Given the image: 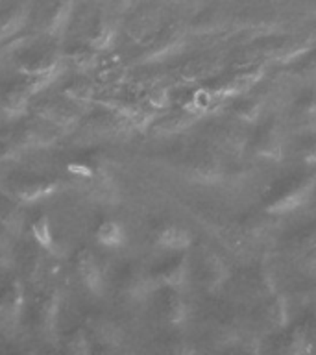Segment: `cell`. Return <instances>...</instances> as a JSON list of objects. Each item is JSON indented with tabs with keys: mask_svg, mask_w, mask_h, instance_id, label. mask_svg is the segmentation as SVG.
I'll return each instance as SVG.
<instances>
[{
	"mask_svg": "<svg viewBox=\"0 0 316 355\" xmlns=\"http://www.w3.org/2000/svg\"><path fill=\"white\" fill-rule=\"evenodd\" d=\"M76 0H52L43 21V33L49 37H63L71 26Z\"/></svg>",
	"mask_w": 316,
	"mask_h": 355,
	"instance_id": "cell-1",
	"label": "cell"
},
{
	"mask_svg": "<svg viewBox=\"0 0 316 355\" xmlns=\"http://www.w3.org/2000/svg\"><path fill=\"white\" fill-rule=\"evenodd\" d=\"M24 309V287L21 282H13L0 294V322L6 327L19 326Z\"/></svg>",
	"mask_w": 316,
	"mask_h": 355,
	"instance_id": "cell-2",
	"label": "cell"
},
{
	"mask_svg": "<svg viewBox=\"0 0 316 355\" xmlns=\"http://www.w3.org/2000/svg\"><path fill=\"white\" fill-rule=\"evenodd\" d=\"M30 13L32 10L26 2H17L0 11V43L17 37L26 28Z\"/></svg>",
	"mask_w": 316,
	"mask_h": 355,
	"instance_id": "cell-3",
	"label": "cell"
},
{
	"mask_svg": "<svg viewBox=\"0 0 316 355\" xmlns=\"http://www.w3.org/2000/svg\"><path fill=\"white\" fill-rule=\"evenodd\" d=\"M76 272L80 279L83 282V285L94 294V296H102L104 294V276H102V270H100L98 261L94 259V255L87 250H82L78 252L76 255Z\"/></svg>",
	"mask_w": 316,
	"mask_h": 355,
	"instance_id": "cell-4",
	"label": "cell"
},
{
	"mask_svg": "<svg viewBox=\"0 0 316 355\" xmlns=\"http://www.w3.org/2000/svg\"><path fill=\"white\" fill-rule=\"evenodd\" d=\"M33 113H35L37 119H41L46 124H52L54 128H60V130H69V128L74 126L78 122V115L74 111L67 110L63 105L52 104V102L39 104L33 110Z\"/></svg>",
	"mask_w": 316,
	"mask_h": 355,
	"instance_id": "cell-5",
	"label": "cell"
},
{
	"mask_svg": "<svg viewBox=\"0 0 316 355\" xmlns=\"http://www.w3.org/2000/svg\"><path fill=\"white\" fill-rule=\"evenodd\" d=\"M60 307H61V296L58 288H52L44 294V300L41 302V309H39V324L43 329L44 335L52 337L58 329V318H60Z\"/></svg>",
	"mask_w": 316,
	"mask_h": 355,
	"instance_id": "cell-6",
	"label": "cell"
},
{
	"mask_svg": "<svg viewBox=\"0 0 316 355\" xmlns=\"http://www.w3.org/2000/svg\"><path fill=\"white\" fill-rule=\"evenodd\" d=\"M60 191V183L58 182H28L21 183L19 187H15L13 194L21 204H35L39 200L49 198L52 194Z\"/></svg>",
	"mask_w": 316,
	"mask_h": 355,
	"instance_id": "cell-7",
	"label": "cell"
},
{
	"mask_svg": "<svg viewBox=\"0 0 316 355\" xmlns=\"http://www.w3.org/2000/svg\"><path fill=\"white\" fill-rule=\"evenodd\" d=\"M30 100L32 96L26 91H22L19 85H15L0 100V111L4 113L6 119L15 121V119H21L22 115H26V111L30 110Z\"/></svg>",
	"mask_w": 316,
	"mask_h": 355,
	"instance_id": "cell-8",
	"label": "cell"
},
{
	"mask_svg": "<svg viewBox=\"0 0 316 355\" xmlns=\"http://www.w3.org/2000/svg\"><path fill=\"white\" fill-rule=\"evenodd\" d=\"M0 224L11 237H19L24 230V215L21 207L6 196L0 198Z\"/></svg>",
	"mask_w": 316,
	"mask_h": 355,
	"instance_id": "cell-9",
	"label": "cell"
},
{
	"mask_svg": "<svg viewBox=\"0 0 316 355\" xmlns=\"http://www.w3.org/2000/svg\"><path fill=\"white\" fill-rule=\"evenodd\" d=\"M32 237L39 244V248L46 250L49 254H58L55 252V241L52 235V227H50L49 216L41 215L32 222Z\"/></svg>",
	"mask_w": 316,
	"mask_h": 355,
	"instance_id": "cell-10",
	"label": "cell"
},
{
	"mask_svg": "<svg viewBox=\"0 0 316 355\" xmlns=\"http://www.w3.org/2000/svg\"><path fill=\"white\" fill-rule=\"evenodd\" d=\"M124 239V233H122V227L119 222L115 220H105L100 224L98 232H96V241L100 244H104L107 248H113V246H119Z\"/></svg>",
	"mask_w": 316,
	"mask_h": 355,
	"instance_id": "cell-11",
	"label": "cell"
},
{
	"mask_svg": "<svg viewBox=\"0 0 316 355\" xmlns=\"http://www.w3.org/2000/svg\"><path fill=\"white\" fill-rule=\"evenodd\" d=\"M93 85L87 82H80V80L71 83V85L65 87V91H63V94H65L67 98L71 100V102H74V104H89V102L93 100Z\"/></svg>",
	"mask_w": 316,
	"mask_h": 355,
	"instance_id": "cell-12",
	"label": "cell"
},
{
	"mask_svg": "<svg viewBox=\"0 0 316 355\" xmlns=\"http://www.w3.org/2000/svg\"><path fill=\"white\" fill-rule=\"evenodd\" d=\"M96 52L93 46H83V49H76L71 54L72 65L76 67L78 71H89L93 69L94 63H96Z\"/></svg>",
	"mask_w": 316,
	"mask_h": 355,
	"instance_id": "cell-13",
	"label": "cell"
},
{
	"mask_svg": "<svg viewBox=\"0 0 316 355\" xmlns=\"http://www.w3.org/2000/svg\"><path fill=\"white\" fill-rule=\"evenodd\" d=\"M113 39L115 32L109 26H98L89 37V46H93L94 50H105L113 44Z\"/></svg>",
	"mask_w": 316,
	"mask_h": 355,
	"instance_id": "cell-14",
	"label": "cell"
},
{
	"mask_svg": "<svg viewBox=\"0 0 316 355\" xmlns=\"http://www.w3.org/2000/svg\"><path fill=\"white\" fill-rule=\"evenodd\" d=\"M69 352H72V354H89V352H91L87 333L83 331V329H78V331L69 338Z\"/></svg>",
	"mask_w": 316,
	"mask_h": 355,
	"instance_id": "cell-15",
	"label": "cell"
},
{
	"mask_svg": "<svg viewBox=\"0 0 316 355\" xmlns=\"http://www.w3.org/2000/svg\"><path fill=\"white\" fill-rule=\"evenodd\" d=\"M13 261H15V257H13L11 243L0 235V266L2 268H10V266H13Z\"/></svg>",
	"mask_w": 316,
	"mask_h": 355,
	"instance_id": "cell-16",
	"label": "cell"
},
{
	"mask_svg": "<svg viewBox=\"0 0 316 355\" xmlns=\"http://www.w3.org/2000/svg\"><path fill=\"white\" fill-rule=\"evenodd\" d=\"M67 168H69V172H71L72 176L83 178V180H93L94 176L93 168L87 165H82V163H72V165H69Z\"/></svg>",
	"mask_w": 316,
	"mask_h": 355,
	"instance_id": "cell-17",
	"label": "cell"
}]
</instances>
